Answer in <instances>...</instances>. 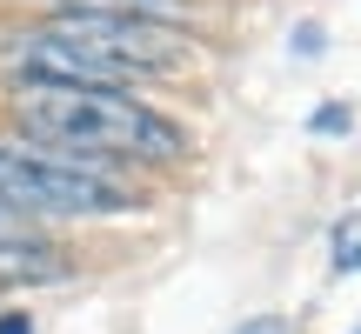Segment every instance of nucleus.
Segmentation results:
<instances>
[{
    "label": "nucleus",
    "instance_id": "obj_1",
    "mask_svg": "<svg viewBox=\"0 0 361 334\" xmlns=\"http://www.w3.org/2000/svg\"><path fill=\"white\" fill-rule=\"evenodd\" d=\"M13 120H20L27 141L40 147H61L74 161L94 167H121V161H141V167H168L188 154V134L174 128L168 114H154L147 101L121 87H80V80H13Z\"/></svg>",
    "mask_w": 361,
    "mask_h": 334
},
{
    "label": "nucleus",
    "instance_id": "obj_2",
    "mask_svg": "<svg viewBox=\"0 0 361 334\" xmlns=\"http://www.w3.org/2000/svg\"><path fill=\"white\" fill-rule=\"evenodd\" d=\"M7 61L20 67V80L128 87V80L174 74L188 61V34L174 20H141V13H54L13 34Z\"/></svg>",
    "mask_w": 361,
    "mask_h": 334
},
{
    "label": "nucleus",
    "instance_id": "obj_3",
    "mask_svg": "<svg viewBox=\"0 0 361 334\" xmlns=\"http://www.w3.org/2000/svg\"><path fill=\"white\" fill-rule=\"evenodd\" d=\"M0 207L40 221V214H134L147 201L121 167L74 161L20 134V141H0Z\"/></svg>",
    "mask_w": 361,
    "mask_h": 334
},
{
    "label": "nucleus",
    "instance_id": "obj_4",
    "mask_svg": "<svg viewBox=\"0 0 361 334\" xmlns=\"http://www.w3.org/2000/svg\"><path fill=\"white\" fill-rule=\"evenodd\" d=\"M335 274H361V207L335 221Z\"/></svg>",
    "mask_w": 361,
    "mask_h": 334
},
{
    "label": "nucleus",
    "instance_id": "obj_5",
    "mask_svg": "<svg viewBox=\"0 0 361 334\" xmlns=\"http://www.w3.org/2000/svg\"><path fill=\"white\" fill-rule=\"evenodd\" d=\"M0 334H34V321H27V314L13 308V314H0Z\"/></svg>",
    "mask_w": 361,
    "mask_h": 334
},
{
    "label": "nucleus",
    "instance_id": "obj_6",
    "mask_svg": "<svg viewBox=\"0 0 361 334\" xmlns=\"http://www.w3.org/2000/svg\"><path fill=\"white\" fill-rule=\"evenodd\" d=\"M241 334H288V321H274V314H268V321H247Z\"/></svg>",
    "mask_w": 361,
    "mask_h": 334
}]
</instances>
